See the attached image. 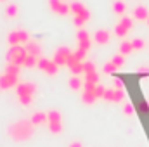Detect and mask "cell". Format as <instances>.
<instances>
[{
    "label": "cell",
    "instance_id": "20",
    "mask_svg": "<svg viewBox=\"0 0 149 147\" xmlns=\"http://www.w3.org/2000/svg\"><path fill=\"white\" fill-rule=\"evenodd\" d=\"M85 83H94V85H99V73L97 69L95 71H90V73H85Z\"/></svg>",
    "mask_w": 149,
    "mask_h": 147
},
{
    "label": "cell",
    "instance_id": "35",
    "mask_svg": "<svg viewBox=\"0 0 149 147\" xmlns=\"http://www.w3.org/2000/svg\"><path fill=\"white\" fill-rule=\"evenodd\" d=\"M148 24H149V17H148Z\"/></svg>",
    "mask_w": 149,
    "mask_h": 147
},
{
    "label": "cell",
    "instance_id": "32",
    "mask_svg": "<svg viewBox=\"0 0 149 147\" xmlns=\"http://www.w3.org/2000/svg\"><path fill=\"white\" fill-rule=\"evenodd\" d=\"M104 94H106V88H104L102 85H97V87H95V97H97V99H102Z\"/></svg>",
    "mask_w": 149,
    "mask_h": 147
},
{
    "label": "cell",
    "instance_id": "9",
    "mask_svg": "<svg viewBox=\"0 0 149 147\" xmlns=\"http://www.w3.org/2000/svg\"><path fill=\"white\" fill-rule=\"evenodd\" d=\"M76 42H78V49H80V50L88 52V49H90V45H92V38L88 35V31H85L83 28H80L78 33H76Z\"/></svg>",
    "mask_w": 149,
    "mask_h": 147
},
{
    "label": "cell",
    "instance_id": "27",
    "mask_svg": "<svg viewBox=\"0 0 149 147\" xmlns=\"http://www.w3.org/2000/svg\"><path fill=\"white\" fill-rule=\"evenodd\" d=\"M123 114H125V116H134V114H135V107H134V104L127 102V104L123 106Z\"/></svg>",
    "mask_w": 149,
    "mask_h": 147
},
{
    "label": "cell",
    "instance_id": "33",
    "mask_svg": "<svg viewBox=\"0 0 149 147\" xmlns=\"http://www.w3.org/2000/svg\"><path fill=\"white\" fill-rule=\"evenodd\" d=\"M139 73L141 74H149V66H142V68H139Z\"/></svg>",
    "mask_w": 149,
    "mask_h": 147
},
{
    "label": "cell",
    "instance_id": "34",
    "mask_svg": "<svg viewBox=\"0 0 149 147\" xmlns=\"http://www.w3.org/2000/svg\"><path fill=\"white\" fill-rule=\"evenodd\" d=\"M68 147H83V144H81L80 140H74V142H71Z\"/></svg>",
    "mask_w": 149,
    "mask_h": 147
},
{
    "label": "cell",
    "instance_id": "18",
    "mask_svg": "<svg viewBox=\"0 0 149 147\" xmlns=\"http://www.w3.org/2000/svg\"><path fill=\"white\" fill-rule=\"evenodd\" d=\"M81 101H83L85 104H94V102L97 101V97H95V90H83V94H81Z\"/></svg>",
    "mask_w": 149,
    "mask_h": 147
},
{
    "label": "cell",
    "instance_id": "19",
    "mask_svg": "<svg viewBox=\"0 0 149 147\" xmlns=\"http://www.w3.org/2000/svg\"><path fill=\"white\" fill-rule=\"evenodd\" d=\"M47 123H61V112L57 109H52L47 112Z\"/></svg>",
    "mask_w": 149,
    "mask_h": 147
},
{
    "label": "cell",
    "instance_id": "15",
    "mask_svg": "<svg viewBox=\"0 0 149 147\" xmlns=\"http://www.w3.org/2000/svg\"><path fill=\"white\" fill-rule=\"evenodd\" d=\"M134 17H135V19H139V21H148V17H149L148 7H144V5L135 7V9H134Z\"/></svg>",
    "mask_w": 149,
    "mask_h": 147
},
{
    "label": "cell",
    "instance_id": "12",
    "mask_svg": "<svg viewBox=\"0 0 149 147\" xmlns=\"http://www.w3.org/2000/svg\"><path fill=\"white\" fill-rule=\"evenodd\" d=\"M104 101H108V102H121L123 99H125V92L123 90H114V88H106V94H104V97H102Z\"/></svg>",
    "mask_w": 149,
    "mask_h": 147
},
{
    "label": "cell",
    "instance_id": "16",
    "mask_svg": "<svg viewBox=\"0 0 149 147\" xmlns=\"http://www.w3.org/2000/svg\"><path fill=\"white\" fill-rule=\"evenodd\" d=\"M31 123L38 126V125H45L47 123V112H42V111H37V112H33V116H31Z\"/></svg>",
    "mask_w": 149,
    "mask_h": 147
},
{
    "label": "cell",
    "instance_id": "22",
    "mask_svg": "<svg viewBox=\"0 0 149 147\" xmlns=\"http://www.w3.org/2000/svg\"><path fill=\"white\" fill-rule=\"evenodd\" d=\"M38 59H40V57H35V55L26 54V57H24V61H23V66H24V68H33V66H37Z\"/></svg>",
    "mask_w": 149,
    "mask_h": 147
},
{
    "label": "cell",
    "instance_id": "31",
    "mask_svg": "<svg viewBox=\"0 0 149 147\" xmlns=\"http://www.w3.org/2000/svg\"><path fill=\"white\" fill-rule=\"evenodd\" d=\"M123 87H125V85H123L121 78H114V80H113V88H114V90H123Z\"/></svg>",
    "mask_w": 149,
    "mask_h": 147
},
{
    "label": "cell",
    "instance_id": "25",
    "mask_svg": "<svg viewBox=\"0 0 149 147\" xmlns=\"http://www.w3.org/2000/svg\"><path fill=\"white\" fill-rule=\"evenodd\" d=\"M47 125H49L50 133H54V135H57V133L63 132V121H61V123H47Z\"/></svg>",
    "mask_w": 149,
    "mask_h": 147
},
{
    "label": "cell",
    "instance_id": "2",
    "mask_svg": "<svg viewBox=\"0 0 149 147\" xmlns=\"http://www.w3.org/2000/svg\"><path fill=\"white\" fill-rule=\"evenodd\" d=\"M35 92H37V85L31 83V81H23V83H17V87H16L17 99L23 106H30L33 102Z\"/></svg>",
    "mask_w": 149,
    "mask_h": 147
},
{
    "label": "cell",
    "instance_id": "26",
    "mask_svg": "<svg viewBox=\"0 0 149 147\" xmlns=\"http://www.w3.org/2000/svg\"><path fill=\"white\" fill-rule=\"evenodd\" d=\"M111 62L116 66V69H120L123 64H125V55H121V54H118V55H114L111 59Z\"/></svg>",
    "mask_w": 149,
    "mask_h": 147
},
{
    "label": "cell",
    "instance_id": "8",
    "mask_svg": "<svg viewBox=\"0 0 149 147\" xmlns=\"http://www.w3.org/2000/svg\"><path fill=\"white\" fill-rule=\"evenodd\" d=\"M71 55H73V52H71L68 47H61V49L56 50L52 61H54L57 66H68V61L71 59Z\"/></svg>",
    "mask_w": 149,
    "mask_h": 147
},
{
    "label": "cell",
    "instance_id": "29",
    "mask_svg": "<svg viewBox=\"0 0 149 147\" xmlns=\"http://www.w3.org/2000/svg\"><path fill=\"white\" fill-rule=\"evenodd\" d=\"M144 40H141V38H135V40H132V47H134V50H142L144 49Z\"/></svg>",
    "mask_w": 149,
    "mask_h": 147
},
{
    "label": "cell",
    "instance_id": "6",
    "mask_svg": "<svg viewBox=\"0 0 149 147\" xmlns=\"http://www.w3.org/2000/svg\"><path fill=\"white\" fill-rule=\"evenodd\" d=\"M132 26H134V21H132V17H127V16H123L121 19H120V23L114 26V35L120 38H123L125 35H128V31L132 30Z\"/></svg>",
    "mask_w": 149,
    "mask_h": 147
},
{
    "label": "cell",
    "instance_id": "4",
    "mask_svg": "<svg viewBox=\"0 0 149 147\" xmlns=\"http://www.w3.org/2000/svg\"><path fill=\"white\" fill-rule=\"evenodd\" d=\"M26 57V50L23 45H14L7 50V64L14 66H23V61Z\"/></svg>",
    "mask_w": 149,
    "mask_h": 147
},
{
    "label": "cell",
    "instance_id": "10",
    "mask_svg": "<svg viewBox=\"0 0 149 147\" xmlns=\"http://www.w3.org/2000/svg\"><path fill=\"white\" fill-rule=\"evenodd\" d=\"M49 3H50V9H52L56 14H59V16H68V14H71V7H70L66 2H63V0H49Z\"/></svg>",
    "mask_w": 149,
    "mask_h": 147
},
{
    "label": "cell",
    "instance_id": "17",
    "mask_svg": "<svg viewBox=\"0 0 149 147\" xmlns=\"http://www.w3.org/2000/svg\"><path fill=\"white\" fill-rule=\"evenodd\" d=\"M125 10H127V3L125 2H121V0H116L114 3H113V12L116 14V16H125Z\"/></svg>",
    "mask_w": 149,
    "mask_h": 147
},
{
    "label": "cell",
    "instance_id": "7",
    "mask_svg": "<svg viewBox=\"0 0 149 147\" xmlns=\"http://www.w3.org/2000/svg\"><path fill=\"white\" fill-rule=\"evenodd\" d=\"M37 66L45 74H49V76H54V74H57V71H59V66H57L52 59H45V57H40V59H38Z\"/></svg>",
    "mask_w": 149,
    "mask_h": 147
},
{
    "label": "cell",
    "instance_id": "3",
    "mask_svg": "<svg viewBox=\"0 0 149 147\" xmlns=\"http://www.w3.org/2000/svg\"><path fill=\"white\" fill-rule=\"evenodd\" d=\"M70 7H71V14L74 16V24L78 28H83V24L90 19L88 9L81 2H73V3H70Z\"/></svg>",
    "mask_w": 149,
    "mask_h": 147
},
{
    "label": "cell",
    "instance_id": "23",
    "mask_svg": "<svg viewBox=\"0 0 149 147\" xmlns=\"http://www.w3.org/2000/svg\"><path fill=\"white\" fill-rule=\"evenodd\" d=\"M81 87H83V81H81L80 76H73V78L70 80V88H71V90H80Z\"/></svg>",
    "mask_w": 149,
    "mask_h": 147
},
{
    "label": "cell",
    "instance_id": "24",
    "mask_svg": "<svg viewBox=\"0 0 149 147\" xmlns=\"http://www.w3.org/2000/svg\"><path fill=\"white\" fill-rule=\"evenodd\" d=\"M132 50H134L132 42H123V43L120 45V54H121V55H128Z\"/></svg>",
    "mask_w": 149,
    "mask_h": 147
},
{
    "label": "cell",
    "instance_id": "30",
    "mask_svg": "<svg viewBox=\"0 0 149 147\" xmlns=\"http://www.w3.org/2000/svg\"><path fill=\"white\" fill-rule=\"evenodd\" d=\"M114 71H116V66L113 64L111 61L104 64V73H108V74H113V73H114Z\"/></svg>",
    "mask_w": 149,
    "mask_h": 147
},
{
    "label": "cell",
    "instance_id": "5",
    "mask_svg": "<svg viewBox=\"0 0 149 147\" xmlns=\"http://www.w3.org/2000/svg\"><path fill=\"white\" fill-rule=\"evenodd\" d=\"M7 42H9L10 47H14V45H24L26 42H30V35L24 30H14V31H10L7 35Z\"/></svg>",
    "mask_w": 149,
    "mask_h": 147
},
{
    "label": "cell",
    "instance_id": "14",
    "mask_svg": "<svg viewBox=\"0 0 149 147\" xmlns=\"http://www.w3.org/2000/svg\"><path fill=\"white\" fill-rule=\"evenodd\" d=\"M23 47H24L26 54H30V55L40 57V54H42V49H40V45H38L37 42H26V43H24Z\"/></svg>",
    "mask_w": 149,
    "mask_h": 147
},
{
    "label": "cell",
    "instance_id": "1",
    "mask_svg": "<svg viewBox=\"0 0 149 147\" xmlns=\"http://www.w3.org/2000/svg\"><path fill=\"white\" fill-rule=\"evenodd\" d=\"M35 133V125L31 123V119H19L16 123H12L7 128V135L14 140V142H24L30 140Z\"/></svg>",
    "mask_w": 149,
    "mask_h": 147
},
{
    "label": "cell",
    "instance_id": "28",
    "mask_svg": "<svg viewBox=\"0 0 149 147\" xmlns=\"http://www.w3.org/2000/svg\"><path fill=\"white\" fill-rule=\"evenodd\" d=\"M19 69H21V66L7 64V68H5V73H10V74H16V76H19Z\"/></svg>",
    "mask_w": 149,
    "mask_h": 147
},
{
    "label": "cell",
    "instance_id": "11",
    "mask_svg": "<svg viewBox=\"0 0 149 147\" xmlns=\"http://www.w3.org/2000/svg\"><path fill=\"white\" fill-rule=\"evenodd\" d=\"M14 87H17V76L3 71V74L0 76V90H9Z\"/></svg>",
    "mask_w": 149,
    "mask_h": 147
},
{
    "label": "cell",
    "instance_id": "36",
    "mask_svg": "<svg viewBox=\"0 0 149 147\" xmlns=\"http://www.w3.org/2000/svg\"><path fill=\"white\" fill-rule=\"evenodd\" d=\"M0 2H5V0H0Z\"/></svg>",
    "mask_w": 149,
    "mask_h": 147
},
{
    "label": "cell",
    "instance_id": "13",
    "mask_svg": "<svg viewBox=\"0 0 149 147\" xmlns=\"http://www.w3.org/2000/svg\"><path fill=\"white\" fill-rule=\"evenodd\" d=\"M109 38H111L109 37V31L104 30V28H102V30H97V31L94 33V42H95L97 45H106V43L109 42Z\"/></svg>",
    "mask_w": 149,
    "mask_h": 147
},
{
    "label": "cell",
    "instance_id": "21",
    "mask_svg": "<svg viewBox=\"0 0 149 147\" xmlns=\"http://www.w3.org/2000/svg\"><path fill=\"white\" fill-rule=\"evenodd\" d=\"M17 12H19V9H17V5H16V3H9V5H7V9H5V16H7L9 19L17 17Z\"/></svg>",
    "mask_w": 149,
    "mask_h": 147
}]
</instances>
